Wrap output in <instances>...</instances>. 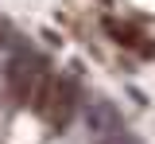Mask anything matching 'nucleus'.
Wrapping results in <instances>:
<instances>
[{
  "instance_id": "nucleus-1",
  "label": "nucleus",
  "mask_w": 155,
  "mask_h": 144,
  "mask_svg": "<svg viewBox=\"0 0 155 144\" xmlns=\"http://www.w3.org/2000/svg\"><path fill=\"white\" fill-rule=\"evenodd\" d=\"M35 109H39L51 125H66L70 117H74V90H70V82H62V78H47L43 90H39V98H35Z\"/></svg>"
},
{
  "instance_id": "nucleus-2",
  "label": "nucleus",
  "mask_w": 155,
  "mask_h": 144,
  "mask_svg": "<svg viewBox=\"0 0 155 144\" xmlns=\"http://www.w3.org/2000/svg\"><path fill=\"white\" fill-rule=\"evenodd\" d=\"M109 31H113V35H116L120 43H128V47H140V51H151V47L143 43V35L136 31L132 23H109Z\"/></svg>"
}]
</instances>
